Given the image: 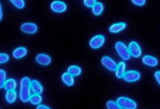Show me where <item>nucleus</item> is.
I'll return each instance as SVG.
<instances>
[{
    "instance_id": "nucleus-5",
    "label": "nucleus",
    "mask_w": 160,
    "mask_h": 109,
    "mask_svg": "<svg viewBox=\"0 0 160 109\" xmlns=\"http://www.w3.org/2000/svg\"><path fill=\"white\" fill-rule=\"evenodd\" d=\"M128 49L129 54L134 58H138L142 55V49H141L140 45L135 41H132L129 44Z\"/></svg>"
},
{
    "instance_id": "nucleus-1",
    "label": "nucleus",
    "mask_w": 160,
    "mask_h": 109,
    "mask_svg": "<svg viewBox=\"0 0 160 109\" xmlns=\"http://www.w3.org/2000/svg\"><path fill=\"white\" fill-rule=\"evenodd\" d=\"M20 99L22 102H29L32 96L31 80L28 77L22 78L20 83Z\"/></svg>"
},
{
    "instance_id": "nucleus-3",
    "label": "nucleus",
    "mask_w": 160,
    "mask_h": 109,
    "mask_svg": "<svg viewBox=\"0 0 160 109\" xmlns=\"http://www.w3.org/2000/svg\"><path fill=\"white\" fill-rule=\"evenodd\" d=\"M117 102L121 108L135 109L137 108V104L135 101L127 97H119L117 98Z\"/></svg>"
},
{
    "instance_id": "nucleus-9",
    "label": "nucleus",
    "mask_w": 160,
    "mask_h": 109,
    "mask_svg": "<svg viewBox=\"0 0 160 109\" xmlns=\"http://www.w3.org/2000/svg\"><path fill=\"white\" fill-rule=\"evenodd\" d=\"M51 8L56 13H63L67 10V5L63 2L56 0L51 3Z\"/></svg>"
},
{
    "instance_id": "nucleus-17",
    "label": "nucleus",
    "mask_w": 160,
    "mask_h": 109,
    "mask_svg": "<svg viewBox=\"0 0 160 109\" xmlns=\"http://www.w3.org/2000/svg\"><path fill=\"white\" fill-rule=\"evenodd\" d=\"M92 12L95 16H100L104 11V4L102 2H97L92 7Z\"/></svg>"
},
{
    "instance_id": "nucleus-12",
    "label": "nucleus",
    "mask_w": 160,
    "mask_h": 109,
    "mask_svg": "<svg viewBox=\"0 0 160 109\" xmlns=\"http://www.w3.org/2000/svg\"><path fill=\"white\" fill-rule=\"evenodd\" d=\"M27 54H28V49L25 47H22L15 48L12 52L13 57L17 59L23 58L24 57H25Z\"/></svg>"
},
{
    "instance_id": "nucleus-18",
    "label": "nucleus",
    "mask_w": 160,
    "mask_h": 109,
    "mask_svg": "<svg viewBox=\"0 0 160 109\" xmlns=\"http://www.w3.org/2000/svg\"><path fill=\"white\" fill-rule=\"evenodd\" d=\"M6 100L8 103L12 104L17 98V93L14 90H11V91H7L6 93Z\"/></svg>"
},
{
    "instance_id": "nucleus-22",
    "label": "nucleus",
    "mask_w": 160,
    "mask_h": 109,
    "mask_svg": "<svg viewBox=\"0 0 160 109\" xmlns=\"http://www.w3.org/2000/svg\"><path fill=\"white\" fill-rule=\"evenodd\" d=\"M9 1L18 9H22L25 6L24 0H9Z\"/></svg>"
},
{
    "instance_id": "nucleus-16",
    "label": "nucleus",
    "mask_w": 160,
    "mask_h": 109,
    "mask_svg": "<svg viewBox=\"0 0 160 109\" xmlns=\"http://www.w3.org/2000/svg\"><path fill=\"white\" fill-rule=\"evenodd\" d=\"M62 81L63 82V83L67 86H69V87H71V86L73 85L74 83V77L70 74L68 73V72H65L62 74Z\"/></svg>"
},
{
    "instance_id": "nucleus-7",
    "label": "nucleus",
    "mask_w": 160,
    "mask_h": 109,
    "mask_svg": "<svg viewBox=\"0 0 160 109\" xmlns=\"http://www.w3.org/2000/svg\"><path fill=\"white\" fill-rule=\"evenodd\" d=\"M21 30L28 34H35L38 30V27L36 23L33 22H24L21 25Z\"/></svg>"
},
{
    "instance_id": "nucleus-13",
    "label": "nucleus",
    "mask_w": 160,
    "mask_h": 109,
    "mask_svg": "<svg viewBox=\"0 0 160 109\" xmlns=\"http://www.w3.org/2000/svg\"><path fill=\"white\" fill-rule=\"evenodd\" d=\"M126 27L127 25L125 22H117V23H115L110 26L109 27V32L112 33H118L124 30L126 28Z\"/></svg>"
},
{
    "instance_id": "nucleus-25",
    "label": "nucleus",
    "mask_w": 160,
    "mask_h": 109,
    "mask_svg": "<svg viewBox=\"0 0 160 109\" xmlns=\"http://www.w3.org/2000/svg\"><path fill=\"white\" fill-rule=\"evenodd\" d=\"M9 55L6 53H0V64H3L9 61Z\"/></svg>"
},
{
    "instance_id": "nucleus-10",
    "label": "nucleus",
    "mask_w": 160,
    "mask_h": 109,
    "mask_svg": "<svg viewBox=\"0 0 160 109\" xmlns=\"http://www.w3.org/2000/svg\"><path fill=\"white\" fill-rule=\"evenodd\" d=\"M36 61L38 63V64L41 66H47L51 64L52 59H51V57L48 55L40 53V54L37 55V56L36 57Z\"/></svg>"
},
{
    "instance_id": "nucleus-14",
    "label": "nucleus",
    "mask_w": 160,
    "mask_h": 109,
    "mask_svg": "<svg viewBox=\"0 0 160 109\" xmlns=\"http://www.w3.org/2000/svg\"><path fill=\"white\" fill-rule=\"evenodd\" d=\"M125 68L126 65L124 62H121L118 63L117 66V68L115 70V75L118 78H122L125 72Z\"/></svg>"
},
{
    "instance_id": "nucleus-21",
    "label": "nucleus",
    "mask_w": 160,
    "mask_h": 109,
    "mask_svg": "<svg viewBox=\"0 0 160 109\" xmlns=\"http://www.w3.org/2000/svg\"><path fill=\"white\" fill-rule=\"evenodd\" d=\"M29 102L33 105H39L42 101V97L38 93H33L29 98Z\"/></svg>"
},
{
    "instance_id": "nucleus-6",
    "label": "nucleus",
    "mask_w": 160,
    "mask_h": 109,
    "mask_svg": "<svg viewBox=\"0 0 160 109\" xmlns=\"http://www.w3.org/2000/svg\"><path fill=\"white\" fill-rule=\"evenodd\" d=\"M123 78L128 82H134L140 79V74L136 70H129L125 72Z\"/></svg>"
},
{
    "instance_id": "nucleus-24",
    "label": "nucleus",
    "mask_w": 160,
    "mask_h": 109,
    "mask_svg": "<svg viewBox=\"0 0 160 109\" xmlns=\"http://www.w3.org/2000/svg\"><path fill=\"white\" fill-rule=\"evenodd\" d=\"M106 108L108 109H120L121 108L118 103L112 100H109L106 102Z\"/></svg>"
},
{
    "instance_id": "nucleus-19",
    "label": "nucleus",
    "mask_w": 160,
    "mask_h": 109,
    "mask_svg": "<svg viewBox=\"0 0 160 109\" xmlns=\"http://www.w3.org/2000/svg\"><path fill=\"white\" fill-rule=\"evenodd\" d=\"M17 81H15L14 78H9L6 81L4 86V88L6 91H11V90H14L17 88Z\"/></svg>"
},
{
    "instance_id": "nucleus-20",
    "label": "nucleus",
    "mask_w": 160,
    "mask_h": 109,
    "mask_svg": "<svg viewBox=\"0 0 160 109\" xmlns=\"http://www.w3.org/2000/svg\"><path fill=\"white\" fill-rule=\"evenodd\" d=\"M68 72L73 77H78L82 73L81 67L77 66H71L68 68Z\"/></svg>"
},
{
    "instance_id": "nucleus-30",
    "label": "nucleus",
    "mask_w": 160,
    "mask_h": 109,
    "mask_svg": "<svg viewBox=\"0 0 160 109\" xmlns=\"http://www.w3.org/2000/svg\"><path fill=\"white\" fill-rule=\"evenodd\" d=\"M3 18V10H2V4L0 3V21L2 20Z\"/></svg>"
},
{
    "instance_id": "nucleus-27",
    "label": "nucleus",
    "mask_w": 160,
    "mask_h": 109,
    "mask_svg": "<svg viewBox=\"0 0 160 109\" xmlns=\"http://www.w3.org/2000/svg\"><path fill=\"white\" fill-rule=\"evenodd\" d=\"M131 1L137 6H143L146 3V0H131Z\"/></svg>"
},
{
    "instance_id": "nucleus-4",
    "label": "nucleus",
    "mask_w": 160,
    "mask_h": 109,
    "mask_svg": "<svg viewBox=\"0 0 160 109\" xmlns=\"http://www.w3.org/2000/svg\"><path fill=\"white\" fill-rule=\"evenodd\" d=\"M105 37L102 35H96L93 37L89 41V46L93 49H98L104 45Z\"/></svg>"
},
{
    "instance_id": "nucleus-23",
    "label": "nucleus",
    "mask_w": 160,
    "mask_h": 109,
    "mask_svg": "<svg viewBox=\"0 0 160 109\" xmlns=\"http://www.w3.org/2000/svg\"><path fill=\"white\" fill-rule=\"evenodd\" d=\"M7 74L6 71L3 69H0V89H2L4 86L6 81Z\"/></svg>"
},
{
    "instance_id": "nucleus-29",
    "label": "nucleus",
    "mask_w": 160,
    "mask_h": 109,
    "mask_svg": "<svg viewBox=\"0 0 160 109\" xmlns=\"http://www.w3.org/2000/svg\"><path fill=\"white\" fill-rule=\"evenodd\" d=\"M37 108L38 109H50V108H49L48 107L46 106V105H43V104H39L38 105L37 107Z\"/></svg>"
},
{
    "instance_id": "nucleus-11",
    "label": "nucleus",
    "mask_w": 160,
    "mask_h": 109,
    "mask_svg": "<svg viewBox=\"0 0 160 109\" xmlns=\"http://www.w3.org/2000/svg\"><path fill=\"white\" fill-rule=\"evenodd\" d=\"M142 63L144 65L150 66V67H155L158 65V59L151 55H145L142 59Z\"/></svg>"
},
{
    "instance_id": "nucleus-15",
    "label": "nucleus",
    "mask_w": 160,
    "mask_h": 109,
    "mask_svg": "<svg viewBox=\"0 0 160 109\" xmlns=\"http://www.w3.org/2000/svg\"><path fill=\"white\" fill-rule=\"evenodd\" d=\"M31 89L32 92H33V93L41 94V93L43 92L42 85L40 82L37 80L31 81Z\"/></svg>"
},
{
    "instance_id": "nucleus-8",
    "label": "nucleus",
    "mask_w": 160,
    "mask_h": 109,
    "mask_svg": "<svg viewBox=\"0 0 160 109\" xmlns=\"http://www.w3.org/2000/svg\"><path fill=\"white\" fill-rule=\"evenodd\" d=\"M101 62L102 64L107 70L112 71V72L115 71L117 66V63L108 56H104L101 59Z\"/></svg>"
},
{
    "instance_id": "nucleus-2",
    "label": "nucleus",
    "mask_w": 160,
    "mask_h": 109,
    "mask_svg": "<svg viewBox=\"0 0 160 109\" xmlns=\"http://www.w3.org/2000/svg\"><path fill=\"white\" fill-rule=\"evenodd\" d=\"M115 49L117 52L119 57L123 60V61H128L131 57V55L129 54L128 47L125 45L123 42H116L115 44Z\"/></svg>"
},
{
    "instance_id": "nucleus-28",
    "label": "nucleus",
    "mask_w": 160,
    "mask_h": 109,
    "mask_svg": "<svg viewBox=\"0 0 160 109\" xmlns=\"http://www.w3.org/2000/svg\"><path fill=\"white\" fill-rule=\"evenodd\" d=\"M154 76H155L156 81H157L158 84L160 85V71H156V72H155Z\"/></svg>"
},
{
    "instance_id": "nucleus-26",
    "label": "nucleus",
    "mask_w": 160,
    "mask_h": 109,
    "mask_svg": "<svg viewBox=\"0 0 160 109\" xmlns=\"http://www.w3.org/2000/svg\"><path fill=\"white\" fill-rule=\"evenodd\" d=\"M97 2V0H84L83 3L84 5H85L87 7H92Z\"/></svg>"
}]
</instances>
